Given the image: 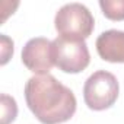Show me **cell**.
I'll use <instances>...</instances> for the list:
<instances>
[{"instance_id": "obj_8", "label": "cell", "mask_w": 124, "mask_h": 124, "mask_svg": "<svg viewBox=\"0 0 124 124\" xmlns=\"http://www.w3.org/2000/svg\"><path fill=\"white\" fill-rule=\"evenodd\" d=\"M0 99H2V124H10L18 115L16 101L6 93H2Z\"/></svg>"}, {"instance_id": "obj_3", "label": "cell", "mask_w": 124, "mask_h": 124, "mask_svg": "<svg viewBox=\"0 0 124 124\" xmlns=\"http://www.w3.org/2000/svg\"><path fill=\"white\" fill-rule=\"evenodd\" d=\"M118 92L120 86L117 78L107 70H98L86 79L83 86V99L91 109L104 111L115 104Z\"/></svg>"}, {"instance_id": "obj_6", "label": "cell", "mask_w": 124, "mask_h": 124, "mask_svg": "<svg viewBox=\"0 0 124 124\" xmlns=\"http://www.w3.org/2000/svg\"><path fill=\"white\" fill-rule=\"evenodd\" d=\"M99 57L109 63H124V31L109 29L96 38Z\"/></svg>"}, {"instance_id": "obj_5", "label": "cell", "mask_w": 124, "mask_h": 124, "mask_svg": "<svg viewBox=\"0 0 124 124\" xmlns=\"http://www.w3.org/2000/svg\"><path fill=\"white\" fill-rule=\"evenodd\" d=\"M22 63L35 75H48L53 69V41L37 37L29 39L22 48Z\"/></svg>"}, {"instance_id": "obj_7", "label": "cell", "mask_w": 124, "mask_h": 124, "mask_svg": "<svg viewBox=\"0 0 124 124\" xmlns=\"http://www.w3.org/2000/svg\"><path fill=\"white\" fill-rule=\"evenodd\" d=\"M99 8L105 18L111 21H124V0H101Z\"/></svg>"}, {"instance_id": "obj_4", "label": "cell", "mask_w": 124, "mask_h": 124, "mask_svg": "<svg viewBox=\"0 0 124 124\" xmlns=\"http://www.w3.org/2000/svg\"><path fill=\"white\" fill-rule=\"evenodd\" d=\"M54 64L64 73H80L91 63V54L85 39L57 37L53 41Z\"/></svg>"}, {"instance_id": "obj_1", "label": "cell", "mask_w": 124, "mask_h": 124, "mask_svg": "<svg viewBox=\"0 0 124 124\" xmlns=\"http://www.w3.org/2000/svg\"><path fill=\"white\" fill-rule=\"evenodd\" d=\"M26 105L42 124H61L76 112V96L51 75H37L25 85Z\"/></svg>"}, {"instance_id": "obj_9", "label": "cell", "mask_w": 124, "mask_h": 124, "mask_svg": "<svg viewBox=\"0 0 124 124\" xmlns=\"http://www.w3.org/2000/svg\"><path fill=\"white\" fill-rule=\"evenodd\" d=\"M13 54V41L6 35H2V64H6Z\"/></svg>"}, {"instance_id": "obj_2", "label": "cell", "mask_w": 124, "mask_h": 124, "mask_svg": "<svg viewBox=\"0 0 124 124\" xmlns=\"http://www.w3.org/2000/svg\"><path fill=\"white\" fill-rule=\"evenodd\" d=\"M54 25L58 35L63 38L86 39L95 28V21L85 5L67 3L55 13Z\"/></svg>"}]
</instances>
